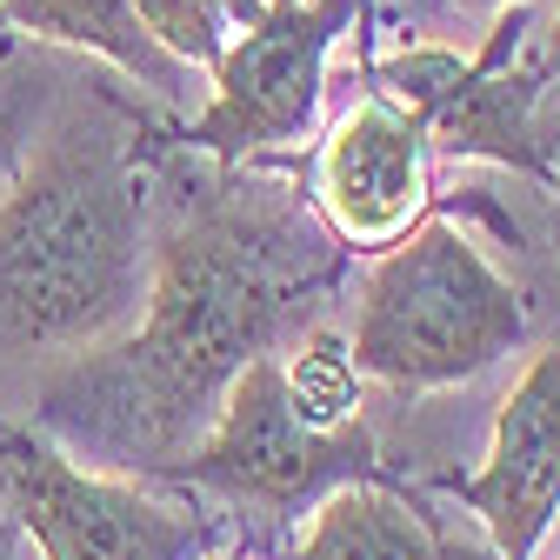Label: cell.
<instances>
[{
  "label": "cell",
  "mask_w": 560,
  "mask_h": 560,
  "mask_svg": "<svg viewBox=\"0 0 560 560\" xmlns=\"http://www.w3.org/2000/svg\"><path fill=\"white\" fill-rule=\"evenodd\" d=\"M340 254L288 180L214 161L148 247L133 320L40 381L34 428L114 474H174L228 381L260 354H288L314 294L334 288Z\"/></svg>",
  "instance_id": "6da1fadb"
},
{
  "label": "cell",
  "mask_w": 560,
  "mask_h": 560,
  "mask_svg": "<svg viewBox=\"0 0 560 560\" xmlns=\"http://www.w3.org/2000/svg\"><path fill=\"white\" fill-rule=\"evenodd\" d=\"M148 294V174L101 107L67 114L0 187V347L81 354Z\"/></svg>",
  "instance_id": "7a4b0ae2"
},
{
  "label": "cell",
  "mask_w": 560,
  "mask_h": 560,
  "mask_svg": "<svg viewBox=\"0 0 560 560\" xmlns=\"http://www.w3.org/2000/svg\"><path fill=\"white\" fill-rule=\"evenodd\" d=\"M527 347V294L474 247L467 228L420 214L374 254L347 354L354 374L394 394L460 387Z\"/></svg>",
  "instance_id": "3957f363"
},
{
  "label": "cell",
  "mask_w": 560,
  "mask_h": 560,
  "mask_svg": "<svg viewBox=\"0 0 560 560\" xmlns=\"http://www.w3.org/2000/svg\"><path fill=\"white\" fill-rule=\"evenodd\" d=\"M374 467L381 460H374V434L361 428V413L340 420V428H314L288 387V361L260 354L228 381L207 434L174 460V480L214 494L234 514L294 521L314 501H327L334 487L374 480Z\"/></svg>",
  "instance_id": "277c9868"
},
{
  "label": "cell",
  "mask_w": 560,
  "mask_h": 560,
  "mask_svg": "<svg viewBox=\"0 0 560 560\" xmlns=\"http://www.w3.org/2000/svg\"><path fill=\"white\" fill-rule=\"evenodd\" d=\"M0 514L40 560H207L214 527L140 474L67 454L47 428L0 413Z\"/></svg>",
  "instance_id": "5b68a950"
},
{
  "label": "cell",
  "mask_w": 560,
  "mask_h": 560,
  "mask_svg": "<svg viewBox=\"0 0 560 560\" xmlns=\"http://www.w3.org/2000/svg\"><path fill=\"white\" fill-rule=\"evenodd\" d=\"M354 21L361 0H273L254 27L228 34L214 60V94L180 127V140L221 167L301 148L320 120L327 54Z\"/></svg>",
  "instance_id": "8992f818"
},
{
  "label": "cell",
  "mask_w": 560,
  "mask_h": 560,
  "mask_svg": "<svg viewBox=\"0 0 560 560\" xmlns=\"http://www.w3.org/2000/svg\"><path fill=\"white\" fill-rule=\"evenodd\" d=\"M514 34H521V14L501 21L487 54H474V60H460L447 47H407L394 60H374V81H381V94H394L400 107L420 114L434 154L494 161V167H514L547 187V140L534 127L540 74H508L501 67L514 54Z\"/></svg>",
  "instance_id": "52a82bcc"
},
{
  "label": "cell",
  "mask_w": 560,
  "mask_h": 560,
  "mask_svg": "<svg viewBox=\"0 0 560 560\" xmlns=\"http://www.w3.org/2000/svg\"><path fill=\"white\" fill-rule=\"evenodd\" d=\"M434 148L413 107H400L394 94H368L354 101L334 133L314 148V214L320 228L347 247V254H381L394 247L434 200V174H428Z\"/></svg>",
  "instance_id": "ba28073f"
},
{
  "label": "cell",
  "mask_w": 560,
  "mask_h": 560,
  "mask_svg": "<svg viewBox=\"0 0 560 560\" xmlns=\"http://www.w3.org/2000/svg\"><path fill=\"white\" fill-rule=\"evenodd\" d=\"M447 494L487 527L501 560H534L560 527V347L534 354L494 413V447L474 474H441Z\"/></svg>",
  "instance_id": "9c48e42d"
},
{
  "label": "cell",
  "mask_w": 560,
  "mask_h": 560,
  "mask_svg": "<svg viewBox=\"0 0 560 560\" xmlns=\"http://www.w3.org/2000/svg\"><path fill=\"white\" fill-rule=\"evenodd\" d=\"M0 21L27 40H47V47H88L107 67H120L127 81L154 88L161 101H180L194 88V67L174 60L148 34L133 0H0Z\"/></svg>",
  "instance_id": "30bf717a"
},
{
  "label": "cell",
  "mask_w": 560,
  "mask_h": 560,
  "mask_svg": "<svg viewBox=\"0 0 560 560\" xmlns=\"http://www.w3.org/2000/svg\"><path fill=\"white\" fill-rule=\"evenodd\" d=\"M288 560H441V540L381 480H347L307 508Z\"/></svg>",
  "instance_id": "8fae6325"
},
{
  "label": "cell",
  "mask_w": 560,
  "mask_h": 560,
  "mask_svg": "<svg viewBox=\"0 0 560 560\" xmlns=\"http://www.w3.org/2000/svg\"><path fill=\"white\" fill-rule=\"evenodd\" d=\"M280 361H288V387H294V400H301V413L314 420V428H340V420H354L361 374H354V354H347L340 334H314L307 347L294 340Z\"/></svg>",
  "instance_id": "7c38bea8"
},
{
  "label": "cell",
  "mask_w": 560,
  "mask_h": 560,
  "mask_svg": "<svg viewBox=\"0 0 560 560\" xmlns=\"http://www.w3.org/2000/svg\"><path fill=\"white\" fill-rule=\"evenodd\" d=\"M40 107H47V67L27 54V34L0 21V187H8V174L34 148Z\"/></svg>",
  "instance_id": "4fadbf2b"
},
{
  "label": "cell",
  "mask_w": 560,
  "mask_h": 560,
  "mask_svg": "<svg viewBox=\"0 0 560 560\" xmlns=\"http://www.w3.org/2000/svg\"><path fill=\"white\" fill-rule=\"evenodd\" d=\"M140 8V21H148V34L174 54V60H187L194 74H214V60H221V47H228V8L221 0H133Z\"/></svg>",
  "instance_id": "5bb4252c"
},
{
  "label": "cell",
  "mask_w": 560,
  "mask_h": 560,
  "mask_svg": "<svg viewBox=\"0 0 560 560\" xmlns=\"http://www.w3.org/2000/svg\"><path fill=\"white\" fill-rule=\"evenodd\" d=\"M547 194H553V260H560V133L547 140Z\"/></svg>",
  "instance_id": "9a60e30c"
},
{
  "label": "cell",
  "mask_w": 560,
  "mask_h": 560,
  "mask_svg": "<svg viewBox=\"0 0 560 560\" xmlns=\"http://www.w3.org/2000/svg\"><path fill=\"white\" fill-rule=\"evenodd\" d=\"M540 74L560 81V8H553V21H547V34H540Z\"/></svg>",
  "instance_id": "2e32d148"
},
{
  "label": "cell",
  "mask_w": 560,
  "mask_h": 560,
  "mask_svg": "<svg viewBox=\"0 0 560 560\" xmlns=\"http://www.w3.org/2000/svg\"><path fill=\"white\" fill-rule=\"evenodd\" d=\"M221 8H228V27H254V21L273 8V0H221Z\"/></svg>",
  "instance_id": "e0dca14e"
},
{
  "label": "cell",
  "mask_w": 560,
  "mask_h": 560,
  "mask_svg": "<svg viewBox=\"0 0 560 560\" xmlns=\"http://www.w3.org/2000/svg\"><path fill=\"white\" fill-rule=\"evenodd\" d=\"M447 8H521V0H447Z\"/></svg>",
  "instance_id": "ac0fdd59"
},
{
  "label": "cell",
  "mask_w": 560,
  "mask_h": 560,
  "mask_svg": "<svg viewBox=\"0 0 560 560\" xmlns=\"http://www.w3.org/2000/svg\"><path fill=\"white\" fill-rule=\"evenodd\" d=\"M8 534H14V521H8V514H0V560H8Z\"/></svg>",
  "instance_id": "d6986e66"
},
{
  "label": "cell",
  "mask_w": 560,
  "mask_h": 560,
  "mask_svg": "<svg viewBox=\"0 0 560 560\" xmlns=\"http://www.w3.org/2000/svg\"><path fill=\"white\" fill-rule=\"evenodd\" d=\"M207 560H228V553H207Z\"/></svg>",
  "instance_id": "ffe728a7"
}]
</instances>
